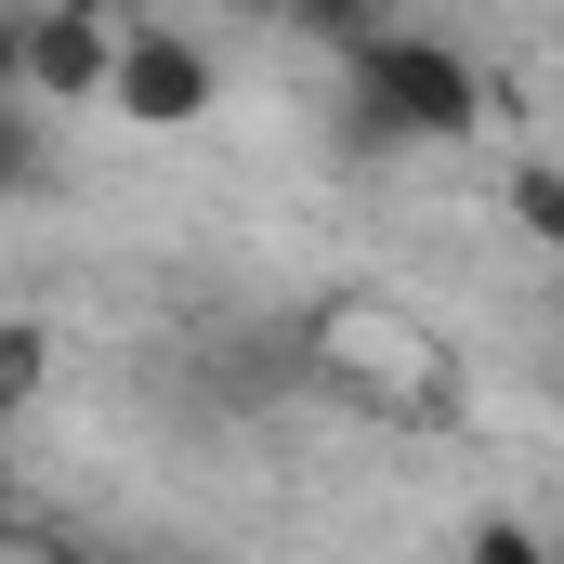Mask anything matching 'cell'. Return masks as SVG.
<instances>
[{
    "instance_id": "cell-1",
    "label": "cell",
    "mask_w": 564,
    "mask_h": 564,
    "mask_svg": "<svg viewBox=\"0 0 564 564\" xmlns=\"http://www.w3.org/2000/svg\"><path fill=\"white\" fill-rule=\"evenodd\" d=\"M473 132H486V79H473L459 40H433V13H421V26H381V40L341 53V144H355V158L473 144Z\"/></svg>"
},
{
    "instance_id": "cell-4",
    "label": "cell",
    "mask_w": 564,
    "mask_h": 564,
    "mask_svg": "<svg viewBox=\"0 0 564 564\" xmlns=\"http://www.w3.org/2000/svg\"><path fill=\"white\" fill-rule=\"evenodd\" d=\"M106 66H119L106 0H40V13H13V79H26L40 106H106Z\"/></svg>"
},
{
    "instance_id": "cell-2",
    "label": "cell",
    "mask_w": 564,
    "mask_h": 564,
    "mask_svg": "<svg viewBox=\"0 0 564 564\" xmlns=\"http://www.w3.org/2000/svg\"><path fill=\"white\" fill-rule=\"evenodd\" d=\"M302 355H315V381H328V394H355V408H381V421H421L433 394H446L433 328L381 315V302H328V315H302Z\"/></svg>"
},
{
    "instance_id": "cell-3",
    "label": "cell",
    "mask_w": 564,
    "mask_h": 564,
    "mask_svg": "<svg viewBox=\"0 0 564 564\" xmlns=\"http://www.w3.org/2000/svg\"><path fill=\"white\" fill-rule=\"evenodd\" d=\"M224 106V53L197 40V26H119V66H106V119L119 132H197Z\"/></svg>"
},
{
    "instance_id": "cell-6",
    "label": "cell",
    "mask_w": 564,
    "mask_h": 564,
    "mask_svg": "<svg viewBox=\"0 0 564 564\" xmlns=\"http://www.w3.org/2000/svg\"><path fill=\"white\" fill-rule=\"evenodd\" d=\"M512 224L564 263V171H552V158H525V171H512Z\"/></svg>"
},
{
    "instance_id": "cell-5",
    "label": "cell",
    "mask_w": 564,
    "mask_h": 564,
    "mask_svg": "<svg viewBox=\"0 0 564 564\" xmlns=\"http://www.w3.org/2000/svg\"><path fill=\"white\" fill-rule=\"evenodd\" d=\"M433 0H302V26L328 40V53H355V40H381V26H421Z\"/></svg>"
},
{
    "instance_id": "cell-7",
    "label": "cell",
    "mask_w": 564,
    "mask_h": 564,
    "mask_svg": "<svg viewBox=\"0 0 564 564\" xmlns=\"http://www.w3.org/2000/svg\"><path fill=\"white\" fill-rule=\"evenodd\" d=\"M250 13H302V0H250Z\"/></svg>"
}]
</instances>
